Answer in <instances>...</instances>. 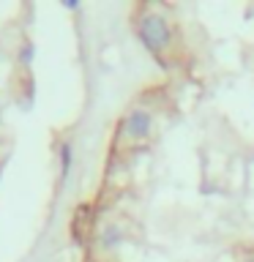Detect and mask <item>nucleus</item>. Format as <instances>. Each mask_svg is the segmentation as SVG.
<instances>
[{"label": "nucleus", "instance_id": "2", "mask_svg": "<svg viewBox=\"0 0 254 262\" xmlns=\"http://www.w3.org/2000/svg\"><path fill=\"white\" fill-rule=\"evenodd\" d=\"M120 128L126 131L129 139H145L153 131V112L147 110H131L126 120L120 123Z\"/></svg>", "mask_w": 254, "mask_h": 262}, {"label": "nucleus", "instance_id": "7", "mask_svg": "<svg viewBox=\"0 0 254 262\" xmlns=\"http://www.w3.org/2000/svg\"><path fill=\"white\" fill-rule=\"evenodd\" d=\"M249 262H254V259H249Z\"/></svg>", "mask_w": 254, "mask_h": 262}, {"label": "nucleus", "instance_id": "1", "mask_svg": "<svg viewBox=\"0 0 254 262\" xmlns=\"http://www.w3.org/2000/svg\"><path fill=\"white\" fill-rule=\"evenodd\" d=\"M137 36L153 55H161L164 49L170 47V41H172V28H170V22L164 19L161 14L147 11V14H142L137 19Z\"/></svg>", "mask_w": 254, "mask_h": 262}, {"label": "nucleus", "instance_id": "6", "mask_svg": "<svg viewBox=\"0 0 254 262\" xmlns=\"http://www.w3.org/2000/svg\"><path fill=\"white\" fill-rule=\"evenodd\" d=\"M63 6L69 8V11H77V8H79V0H63Z\"/></svg>", "mask_w": 254, "mask_h": 262}, {"label": "nucleus", "instance_id": "4", "mask_svg": "<svg viewBox=\"0 0 254 262\" xmlns=\"http://www.w3.org/2000/svg\"><path fill=\"white\" fill-rule=\"evenodd\" d=\"M118 241H120V227L118 224H107L101 229V243L104 246H115Z\"/></svg>", "mask_w": 254, "mask_h": 262}, {"label": "nucleus", "instance_id": "3", "mask_svg": "<svg viewBox=\"0 0 254 262\" xmlns=\"http://www.w3.org/2000/svg\"><path fill=\"white\" fill-rule=\"evenodd\" d=\"M57 156H60V180H66L71 172V142H60Z\"/></svg>", "mask_w": 254, "mask_h": 262}, {"label": "nucleus", "instance_id": "5", "mask_svg": "<svg viewBox=\"0 0 254 262\" xmlns=\"http://www.w3.org/2000/svg\"><path fill=\"white\" fill-rule=\"evenodd\" d=\"M33 55H36L33 41H22V47H19V63H22V66H30V63H33Z\"/></svg>", "mask_w": 254, "mask_h": 262}]
</instances>
